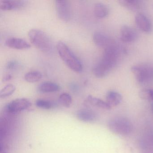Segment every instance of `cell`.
<instances>
[{
	"label": "cell",
	"mask_w": 153,
	"mask_h": 153,
	"mask_svg": "<svg viewBox=\"0 0 153 153\" xmlns=\"http://www.w3.org/2000/svg\"><path fill=\"white\" fill-rule=\"evenodd\" d=\"M0 153H6V152H5V150H3V149H2L1 148V151H0Z\"/></svg>",
	"instance_id": "cell-26"
},
{
	"label": "cell",
	"mask_w": 153,
	"mask_h": 153,
	"mask_svg": "<svg viewBox=\"0 0 153 153\" xmlns=\"http://www.w3.org/2000/svg\"><path fill=\"white\" fill-rule=\"evenodd\" d=\"M115 66L110 61L102 57L101 60L93 68V73L96 77L102 78L108 75Z\"/></svg>",
	"instance_id": "cell-5"
},
{
	"label": "cell",
	"mask_w": 153,
	"mask_h": 153,
	"mask_svg": "<svg viewBox=\"0 0 153 153\" xmlns=\"http://www.w3.org/2000/svg\"><path fill=\"white\" fill-rule=\"evenodd\" d=\"M135 22L139 28L145 33H150L152 30L150 20L143 14H138L135 17Z\"/></svg>",
	"instance_id": "cell-11"
},
{
	"label": "cell",
	"mask_w": 153,
	"mask_h": 153,
	"mask_svg": "<svg viewBox=\"0 0 153 153\" xmlns=\"http://www.w3.org/2000/svg\"><path fill=\"white\" fill-rule=\"evenodd\" d=\"M87 101L93 106L101 109L110 110L111 108V107L107 103V102L92 95H89L87 97Z\"/></svg>",
	"instance_id": "cell-16"
},
{
	"label": "cell",
	"mask_w": 153,
	"mask_h": 153,
	"mask_svg": "<svg viewBox=\"0 0 153 153\" xmlns=\"http://www.w3.org/2000/svg\"><path fill=\"white\" fill-rule=\"evenodd\" d=\"M151 110H152V112H153V103L151 104Z\"/></svg>",
	"instance_id": "cell-27"
},
{
	"label": "cell",
	"mask_w": 153,
	"mask_h": 153,
	"mask_svg": "<svg viewBox=\"0 0 153 153\" xmlns=\"http://www.w3.org/2000/svg\"><path fill=\"white\" fill-rule=\"evenodd\" d=\"M35 105L38 108L45 110H49L54 107V104L52 102L46 99H37L36 101Z\"/></svg>",
	"instance_id": "cell-21"
},
{
	"label": "cell",
	"mask_w": 153,
	"mask_h": 153,
	"mask_svg": "<svg viewBox=\"0 0 153 153\" xmlns=\"http://www.w3.org/2000/svg\"><path fill=\"white\" fill-rule=\"evenodd\" d=\"M31 105V102L28 99L18 98L9 103L6 106V110L10 113H17L28 109Z\"/></svg>",
	"instance_id": "cell-6"
},
{
	"label": "cell",
	"mask_w": 153,
	"mask_h": 153,
	"mask_svg": "<svg viewBox=\"0 0 153 153\" xmlns=\"http://www.w3.org/2000/svg\"><path fill=\"white\" fill-rule=\"evenodd\" d=\"M59 103L65 107H69L72 102V98L71 96L67 93L62 94L59 98Z\"/></svg>",
	"instance_id": "cell-20"
},
{
	"label": "cell",
	"mask_w": 153,
	"mask_h": 153,
	"mask_svg": "<svg viewBox=\"0 0 153 153\" xmlns=\"http://www.w3.org/2000/svg\"><path fill=\"white\" fill-rule=\"evenodd\" d=\"M122 99L121 94L116 91H109L106 94V102L111 107L117 106L120 104Z\"/></svg>",
	"instance_id": "cell-15"
},
{
	"label": "cell",
	"mask_w": 153,
	"mask_h": 153,
	"mask_svg": "<svg viewBox=\"0 0 153 153\" xmlns=\"http://www.w3.org/2000/svg\"><path fill=\"white\" fill-rule=\"evenodd\" d=\"M17 65V63L16 61H11L9 62L7 64V68L8 69H13L14 68H16Z\"/></svg>",
	"instance_id": "cell-24"
},
{
	"label": "cell",
	"mask_w": 153,
	"mask_h": 153,
	"mask_svg": "<svg viewBox=\"0 0 153 153\" xmlns=\"http://www.w3.org/2000/svg\"><path fill=\"white\" fill-rule=\"evenodd\" d=\"M94 14L96 17L104 18L108 16L109 9L107 6L102 3H97L94 5Z\"/></svg>",
	"instance_id": "cell-17"
},
{
	"label": "cell",
	"mask_w": 153,
	"mask_h": 153,
	"mask_svg": "<svg viewBox=\"0 0 153 153\" xmlns=\"http://www.w3.org/2000/svg\"><path fill=\"white\" fill-rule=\"evenodd\" d=\"M119 3L121 6L131 11H137L140 8V2L137 0H120Z\"/></svg>",
	"instance_id": "cell-18"
},
{
	"label": "cell",
	"mask_w": 153,
	"mask_h": 153,
	"mask_svg": "<svg viewBox=\"0 0 153 153\" xmlns=\"http://www.w3.org/2000/svg\"><path fill=\"white\" fill-rule=\"evenodd\" d=\"M7 46L16 50H26L31 47V45L28 42L21 38L16 37H10L8 38L6 41Z\"/></svg>",
	"instance_id": "cell-10"
},
{
	"label": "cell",
	"mask_w": 153,
	"mask_h": 153,
	"mask_svg": "<svg viewBox=\"0 0 153 153\" xmlns=\"http://www.w3.org/2000/svg\"><path fill=\"white\" fill-rule=\"evenodd\" d=\"M57 50L61 59L70 69L76 72L82 71V63L65 43L59 42L57 43Z\"/></svg>",
	"instance_id": "cell-1"
},
{
	"label": "cell",
	"mask_w": 153,
	"mask_h": 153,
	"mask_svg": "<svg viewBox=\"0 0 153 153\" xmlns=\"http://www.w3.org/2000/svg\"><path fill=\"white\" fill-rule=\"evenodd\" d=\"M108 127L113 133L120 136L129 135L133 129V124L130 120L122 116L110 119L108 121Z\"/></svg>",
	"instance_id": "cell-2"
},
{
	"label": "cell",
	"mask_w": 153,
	"mask_h": 153,
	"mask_svg": "<svg viewBox=\"0 0 153 153\" xmlns=\"http://www.w3.org/2000/svg\"><path fill=\"white\" fill-rule=\"evenodd\" d=\"M93 41L97 46L104 48V49L114 43L112 40L108 36L100 32H96L94 33Z\"/></svg>",
	"instance_id": "cell-9"
},
{
	"label": "cell",
	"mask_w": 153,
	"mask_h": 153,
	"mask_svg": "<svg viewBox=\"0 0 153 153\" xmlns=\"http://www.w3.org/2000/svg\"><path fill=\"white\" fill-rule=\"evenodd\" d=\"M60 89V87L58 84L50 81L43 82L38 87V90L42 93H50L58 92Z\"/></svg>",
	"instance_id": "cell-14"
},
{
	"label": "cell",
	"mask_w": 153,
	"mask_h": 153,
	"mask_svg": "<svg viewBox=\"0 0 153 153\" xmlns=\"http://www.w3.org/2000/svg\"><path fill=\"white\" fill-rule=\"evenodd\" d=\"M77 119L85 123L93 122L96 120V114L91 109H82L79 110L76 114Z\"/></svg>",
	"instance_id": "cell-12"
},
{
	"label": "cell",
	"mask_w": 153,
	"mask_h": 153,
	"mask_svg": "<svg viewBox=\"0 0 153 153\" xmlns=\"http://www.w3.org/2000/svg\"><path fill=\"white\" fill-rule=\"evenodd\" d=\"M26 1L18 0H3L0 1V8L3 10L19 9L25 6Z\"/></svg>",
	"instance_id": "cell-13"
},
{
	"label": "cell",
	"mask_w": 153,
	"mask_h": 153,
	"mask_svg": "<svg viewBox=\"0 0 153 153\" xmlns=\"http://www.w3.org/2000/svg\"><path fill=\"white\" fill-rule=\"evenodd\" d=\"M42 77V74L38 71H33L27 73L25 75V79L29 83L38 82Z\"/></svg>",
	"instance_id": "cell-19"
},
{
	"label": "cell",
	"mask_w": 153,
	"mask_h": 153,
	"mask_svg": "<svg viewBox=\"0 0 153 153\" xmlns=\"http://www.w3.org/2000/svg\"><path fill=\"white\" fill-rule=\"evenodd\" d=\"M16 89V86L12 84L7 85L0 91V97L1 98H5L11 95Z\"/></svg>",
	"instance_id": "cell-22"
},
{
	"label": "cell",
	"mask_w": 153,
	"mask_h": 153,
	"mask_svg": "<svg viewBox=\"0 0 153 153\" xmlns=\"http://www.w3.org/2000/svg\"><path fill=\"white\" fill-rule=\"evenodd\" d=\"M131 70L139 83L146 84L153 81V63H142L134 65Z\"/></svg>",
	"instance_id": "cell-4"
},
{
	"label": "cell",
	"mask_w": 153,
	"mask_h": 153,
	"mask_svg": "<svg viewBox=\"0 0 153 153\" xmlns=\"http://www.w3.org/2000/svg\"><path fill=\"white\" fill-rule=\"evenodd\" d=\"M137 31L131 27L123 25L120 29V39L124 42H134L137 38Z\"/></svg>",
	"instance_id": "cell-8"
},
{
	"label": "cell",
	"mask_w": 153,
	"mask_h": 153,
	"mask_svg": "<svg viewBox=\"0 0 153 153\" xmlns=\"http://www.w3.org/2000/svg\"><path fill=\"white\" fill-rule=\"evenodd\" d=\"M31 43L37 49L43 52H50L52 49V43L49 36L42 30L33 29L28 33Z\"/></svg>",
	"instance_id": "cell-3"
},
{
	"label": "cell",
	"mask_w": 153,
	"mask_h": 153,
	"mask_svg": "<svg viewBox=\"0 0 153 153\" xmlns=\"http://www.w3.org/2000/svg\"><path fill=\"white\" fill-rule=\"evenodd\" d=\"M141 99L148 101H153V89H144L139 93Z\"/></svg>",
	"instance_id": "cell-23"
},
{
	"label": "cell",
	"mask_w": 153,
	"mask_h": 153,
	"mask_svg": "<svg viewBox=\"0 0 153 153\" xmlns=\"http://www.w3.org/2000/svg\"><path fill=\"white\" fill-rule=\"evenodd\" d=\"M55 7L57 15L61 20L68 21L72 16L71 8L69 2L68 1H56Z\"/></svg>",
	"instance_id": "cell-7"
},
{
	"label": "cell",
	"mask_w": 153,
	"mask_h": 153,
	"mask_svg": "<svg viewBox=\"0 0 153 153\" xmlns=\"http://www.w3.org/2000/svg\"><path fill=\"white\" fill-rule=\"evenodd\" d=\"M13 78V76L10 74H7L5 75L3 77V81L4 82H7V81H9L10 79Z\"/></svg>",
	"instance_id": "cell-25"
}]
</instances>
